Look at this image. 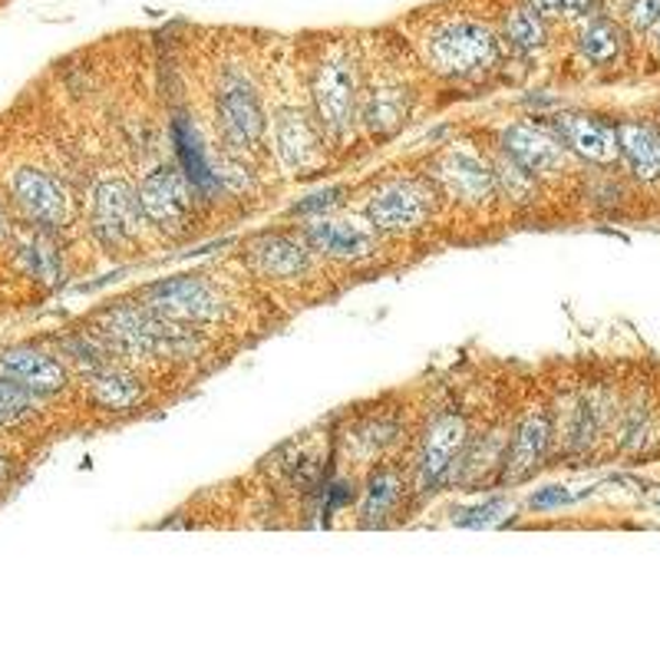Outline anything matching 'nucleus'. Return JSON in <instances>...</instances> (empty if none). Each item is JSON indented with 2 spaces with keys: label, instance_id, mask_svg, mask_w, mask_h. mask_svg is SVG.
<instances>
[{
  "label": "nucleus",
  "instance_id": "nucleus-1",
  "mask_svg": "<svg viewBox=\"0 0 660 660\" xmlns=\"http://www.w3.org/2000/svg\"><path fill=\"white\" fill-rule=\"evenodd\" d=\"M143 304L156 310L159 317L195 327V330L218 323L228 314L225 291L202 274H175V277L156 281L143 291Z\"/></svg>",
  "mask_w": 660,
  "mask_h": 660
},
{
  "label": "nucleus",
  "instance_id": "nucleus-2",
  "mask_svg": "<svg viewBox=\"0 0 660 660\" xmlns=\"http://www.w3.org/2000/svg\"><path fill=\"white\" fill-rule=\"evenodd\" d=\"M426 57L443 77H479L499 60V41L486 24L453 21L433 31Z\"/></svg>",
  "mask_w": 660,
  "mask_h": 660
},
{
  "label": "nucleus",
  "instance_id": "nucleus-3",
  "mask_svg": "<svg viewBox=\"0 0 660 660\" xmlns=\"http://www.w3.org/2000/svg\"><path fill=\"white\" fill-rule=\"evenodd\" d=\"M136 192H139L143 218L149 225H156L159 231L175 235L192 221V205H195L192 182L179 162H162V166L149 169Z\"/></svg>",
  "mask_w": 660,
  "mask_h": 660
},
{
  "label": "nucleus",
  "instance_id": "nucleus-4",
  "mask_svg": "<svg viewBox=\"0 0 660 660\" xmlns=\"http://www.w3.org/2000/svg\"><path fill=\"white\" fill-rule=\"evenodd\" d=\"M8 189L18 208L24 212V218H31V225H41L50 231V228H64L73 215L67 185L44 166H34V162L18 166L8 179Z\"/></svg>",
  "mask_w": 660,
  "mask_h": 660
},
{
  "label": "nucleus",
  "instance_id": "nucleus-5",
  "mask_svg": "<svg viewBox=\"0 0 660 660\" xmlns=\"http://www.w3.org/2000/svg\"><path fill=\"white\" fill-rule=\"evenodd\" d=\"M90 221H93V231L103 244H126L136 238V228L146 218L139 208V192L129 185L126 175L110 172V175L93 182Z\"/></svg>",
  "mask_w": 660,
  "mask_h": 660
},
{
  "label": "nucleus",
  "instance_id": "nucleus-6",
  "mask_svg": "<svg viewBox=\"0 0 660 660\" xmlns=\"http://www.w3.org/2000/svg\"><path fill=\"white\" fill-rule=\"evenodd\" d=\"M218 133L235 152H254L264 139V106L258 100V90L238 77L228 73L218 87Z\"/></svg>",
  "mask_w": 660,
  "mask_h": 660
},
{
  "label": "nucleus",
  "instance_id": "nucleus-7",
  "mask_svg": "<svg viewBox=\"0 0 660 660\" xmlns=\"http://www.w3.org/2000/svg\"><path fill=\"white\" fill-rule=\"evenodd\" d=\"M314 93V113L323 126V133L330 139H344V133L351 129L354 116H357V87H354V70L341 54H330L310 83Z\"/></svg>",
  "mask_w": 660,
  "mask_h": 660
},
{
  "label": "nucleus",
  "instance_id": "nucleus-8",
  "mask_svg": "<svg viewBox=\"0 0 660 660\" xmlns=\"http://www.w3.org/2000/svg\"><path fill=\"white\" fill-rule=\"evenodd\" d=\"M430 212H433V195L420 182H387V185L374 189L364 205L367 221L384 235L410 231L420 221H426Z\"/></svg>",
  "mask_w": 660,
  "mask_h": 660
},
{
  "label": "nucleus",
  "instance_id": "nucleus-9",
  "mask_svg": "<svg viewBox=\"0 0 660 660\" xmlns=\"http://www.w3.org/2000/svg\"><path fill=\"white\" fill-rule=\"evenodd\" d=\"M0 374L31 397H57L67 390V367L44 348L31 344H14L0 351Z\"/></svg>",
  "mask_w": 660,
  "mask_h": 660
},
{
  "label": "nucleus",
  "instance_id": "nucleus-10",
  "mask_svg": "<svg viewBox=\"0 0 660 660\" xmlns=\"http://www.w3.org/2000/svg\"><path fill=\"white\" fill-rule=\"evenodd\" d=\"M466 436H469V420L466 413H440L420 446V482L423 486H440L443 476L453 473V466L459 463L463 450H466Z\"/></svg>",
  "mask_w": 660,
  "mask_h": 660
},
{
  "label": "nucleus",
  "instance_id": "nucleus-11",
  "mask_svg": "<svg viewBox=\"0 0 660 660\" xmlns=\"http://www.w3.org/2000/svg\"><path fill=\"white\" fill-rule=\"evenodd\" d=\"M548 436H551V417L535 407L522 417L519 430L512 433V440L505 443V456H502V466H499V476L505 482H522L528 479L542 459H545V446H548Z\"/></svg>",
  "mask_w": 660,
  "mask_h": 660
},
{
  "label": "nucleus",
  "instance_id": "nucleus-12",
  "mask_svg": "<svg viewBox=\"0 0 660 660\" xmlns=\"http://www.w3.org/2000/svg\"><path fill=\"white\" fill-rule=\"evenodd\" d=\"M502 146H505V156L515 159L528 175H551L568 162V152L548 133L525 123L509 126L502 133Z\"/></svg>",
  "mask_w": 660,
  "mask_h": 660
},
{
  "label": "nucleus",
  "instance_id": "nucleus-13",
  "mask_svg": "<svg viewBox=\"0 0 660 660\" xmlns=\"http://www.w3.org/2000/svg\"><path fill=\"white\" fill-rule=\"evenodd\" d=\"M440 179L446 189H453L466 202H482L496 192L492 166L482 162V156L469 146H453L440 162Z\"/></svg>",
  "mask_w": 660,
  "mask_h": 660
},
{
  "label": "nucleus",
  "instance_id": "nucleus-14",
  "mask_svg": "<svg viewBox=\"0 0 660 660\" xmlns=\"http://www.w3.org/2000/svg\"><path fill=\"white\" fill-rule=\"evenodd\" d=\"M274 149H277V159L287 172H304L317 159V133L300 110H294V106L277 110Z\"/></svg>",
  "mask_w": 660,
  "mask_h": 660
},
{
  "label": "nucleus",
  "instance_id": "nucleus-15",
  "mask_svg": "<svg viewBox=\"0 0 660 660\" xmlns=\"http://www.w3.org/2000/svg\"><path fill=\"white\" fill-rule=\"evenodd\" d=\"M558 129H561L565 143L571 146V152L581 156V159H588V162L607 166L621 152L617 133L611 126H604L601 120H594V116L565 113V116H558Z\"/></svg>",
  "mask_w": 660,
  "mask_h": 660
},
{
  "label": "nucleus",
  "instance_id": "nucleus-16",
  "mask_svg": "<svg viewBox=\"0 0 660 660\" xmlns=\"http://www.w3.org/2000/svg\"><path fill=\"white\" fill-rule=\"evenodd\" d=\"M304 235H307L310 248L323 251L327 258H338V261H357V258H367L374 251V235L354 221H344V218L314 221Z\"/></svg>",
  "mask_w": 660,
  "mask_h": 660
},
{
  "label": "nucleus",
  "instance_id": "nucleus-17",
  "mask_svg": "<svg viewBox=\"0 0 660 660\" xmlns=\"http://www.w3.org/2000/svg\"><path fill=\"white\" fill-rule=\"evenodd\" d=\"M251 261L271 277H297L310 268V244L291 235H264L251 248Z\"/></svg>",
  "mask_w": 660,
  "mask_h": 660
},
{
  "label": "nucleus",
  "instance_id": "nucleus-18",
  "mask_svg": "<svg viewBox=\"0 0 660 660\" xmlns=\"http://www.w3.org/2000/svg\"><path fill=\"white\" fill-rule=\"evenodd\" d=\"M90 400L103 410H113V413H123V410H133L146 400V384L133 374V371H123L116 364L90 374V387H87Z\"/></svg>",
  "mask_w": 660,
  "mask_h": 660
},
{
  "label": "nucleus",
  "instance_id": "nucleus-19",
  "mask_svg": "<svg viewBox=\"0 0 660 660\" xmlns=\"http://www.w3.org/2000/svg\"><path fill=\"white\" fill-rule=\"evenodd\" d=\"M403 476L394 466H377L364 486V499H361V522L364 525H384L390 522L394 509L403 499Z\"/></svg>",
  "mask_w": 660,
  "mask_h": 660
},
{
  "label": "nucleus",
  "instance_id": "nucleus-20",
  "mask_svg": "<svg viewBox=\"0 0 660 660\" xmlns=\"http://www.w3.org/2000/svg\"><path fill=\"white\" fill-rule=\"evenodd\" d=\"M630 172L640 182H653L660 179V133H653L650 126H624L617 136Z\"/></svg>",
  "mask_w": 660,
  "mask_h": 660
},
{
  "label": "nucleus",
  "instance_id": "nucleus-21",
  "mask_svg": "<svg viewBox=\"0 0 660 660\" xmlns=\"http://www.w3.org/2000/svg\"><path fill=\"white\" fill-rule=\"evenodd\" d=\"M44 231L47 228L34 225L31 235H18V264L24 271H31L41 284H57L60 281V254Z\"/></svg>",
  "mask_w": 660,
  "mask_h": 660
},
{
  "label": "nucleus",
  "instance_id": "nucleus-22",
  "mask_svg": "<svg viewBox=\"0 0 660 660\" xmlns=\"http://www.w3.org/2000/svg\"><path fill=\"white\" fill-rule=\"evenodd\" d=\"M34 407H37V397H31L27 390H21L18 384H11L4 374H0V430L31 420Z\"/></svg>",
  "mask_w": 660,
  "mask_h": 660
},
{
  "label": "nucleus",
  "instance_id": "nucleus-23",
  "mask_svg": "<svg viewBox=\"0 0 660 660\" xmlns=\"http://www.w3.org/2000/svg\"><path fill=\"white\" fill-rule=\"evenodd\" d=\"M621 50V41H617V31L604 21H594L584 27L581 34V54L591 60V64H611Z\"/></svg>",
  "mask_w": 660,
  "mask_h": 660
},
{
  "label": "nucleus",
  "instance_id": "nucleus-24",
  "mask_svg": "<svg viewBox=\"0 0 660 660\" xmlns=\"http://www.w3.org/2000/svg\"><path fill=\"white\" fill-rule=\"evenodd\" d=\"M509 27V37L522 47V50H538L545 44V27H542V18L538 11H525V8H515L505 21Z\"/></svg>",
  "mask_w": 660,
  "mask_h": 660
},
{
  "label": "nucleus",
  "instance_id": "nucleus-25",
  "mask_svg": "<svg viewBox=\"0 0 660 660\" xmlns=\"http://www.w3.org/2000/svg\"><path fill=\"white\" fill-rule=\"evenodd\" d=\"M394 433H397V420H390V417H384V420L374 417V420H364V423L354 426V446H361V450L380 456V453H387Z\"/></svg>",
  "mask_w": 660,
  "mask_h": 660
},
{
  "label": "nucleus",
  "instance_id": "nucleus-26",
  "mask_svg": "<svg viewBox=\"0 0 660 660\" xmlns=\"http://www.w3.org/2000/svg\"><path fill=\"white\" fill-rule=\"evenodd\" d=\"M505 502L502 499H492V502H482V505H466V509H456L453 522L463 525V528H486L492 522H499Z\"/></svg>",
  "mask_w": 660,
  "mask_h": 660
},
{
  "label": "nucleus",
  "instance_id": "nucleus-27",
  "mask_svg": "<svg viewBox=\"0 0 660 660\" xmlns=\"http://www.w3.org/2000/svg\"><path fill=\"white\" fill-rule=\"evenodd\" d=\"M341 198H344V189H323V192L297 202L294 215H327V212H334L341 205Z\"/></svg>",
  "mask_w": 660,
  "mask_h": 660
},
{
  "label": "nucleus",
  "instance_id": "nucleus-28",
  "mask_svg": "<svg viewBox=\"0 0 660 660\" xmlns=\"http://www.w3.org/2000/svg\"><path fill=\"white\" fill-rule=\"evenodd\" d=\"M657 18H660V0H634V8H630V27L647 31V27L657 24Z\"/></svg>",
  "mask_w": 660,
  "mask_h": 660
},
{
  "label": "nucleus",
  "instance_id": "nucleus-29",
  "mask_svg": "<svg viewBox=\"0 0 660 660\" xmlns=\"http://www.w3.org/2000/svg\"><path fill=\"white\" fill-rule=\"evenodd\" d=\"M561 502H571V496L565 489H545L532 499V509H551V505H561Z\"/></svg>",
  "mask_w": 660,
  "mask_h": 660
},
{
  "label": "nucleus",
  "instance_id": "nucleus-30",
  "mask_svg": "<svg viewBox=\"0 0 660 660\" xmlns=\"http://www.w3.org/2000/svg\"><path fill=\"white\" fill-rule=\"evenodd\" d=\"M561 8L568 11V18H581V14H588L591 0H561Z\"/></svg>",
  "mask_w": 660,
  "mask_h": 660
},
{
  "label": "nucleus",
  "instance_id": "nucleus-31",
  "mask_svg": "<svg viewBox=\"0 0 660 660\" xmlns=\"http://www.w3.org/2000/svg\"><path fill=\"white\" fill-rule=\"evenodd\" d=\"M532 8L538 14H558L561 11V0H532Z\"/></svg>",
  "mask_w": 660,
  "mask_h": 660
},
{
  "label": "nucleus",
  "instance_id": "nucleus-32",
  "mask_svg": "<svg viewBox=\"0 0 660 660\" xmlns=\"http://www.w3.org/2000/svg\"><path fill=\"white\" fill-rule=\"evenodd\" d=\"M11 231H14V225H11V218H8V208H4V202H0V241H4V238H14Z\"/></svg>",
  "mask_w": 660,
  "mask_h": 660
},
{
  "label": "nucleus",
  "instance_id": "nucleus-33",
  "mask_svg": "<svg viewBox=\"0 0 660 660\" xmlns=\"http://www.w3.org/2000/svg\"><path fill=\"white\" fill-rule=\"evenodd\" d=\"M8 476H11V459L0 453V482H8Z\"/></svg>",
  "mask_w": 660,
  "mask_h": 660
},
{
  "label": "nucleus",
  "instance_id": "nucleus-34",
  "mask_svg": "<svg viewBox=\"0 0 660 660\" xmlns=\"http://www.w3.org/2000/svg\"><path fill=\"white\" fill-rule=\"evenodd\" d=\"M650 31H653V44H657V47H660V18H657V24H653V27H650Z\"/></svg>",
  "mask_w": 660,
  "mask_h": 660
}]
</instances>
